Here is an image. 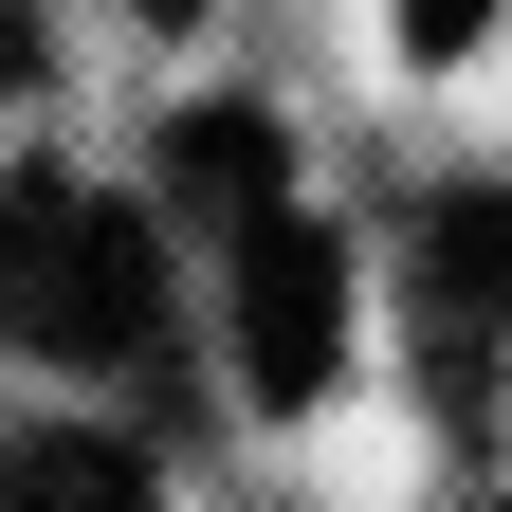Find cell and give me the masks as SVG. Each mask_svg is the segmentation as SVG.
Returning <instances> with one entry per match:
<instances>
[{"instance_id":"obj_1","label":"cell","mask_w":512,"mask_h":512,"mask_svg":"<svg viewBox=\"0 0 512 512\" xmlns=\"http://www.w3.org/2000/svg\"><path fill=\"white\" fill-rule=\"evenodd\" d=\"M0 330L55 348V366H128L165 330L147 220H128L110 183H74V165H19V183H0Z\"/></svg>"},{"instance_id":"obj_2","label":"cell","mask_w":512,"mask_h":512,"mask_svg":"<svg viewBox=\"0 0 512 512\" xmlns=\"http://www.w3.org/2000/svg\"><path fill=\"white\" fill-rule=\"evenodd\" d=\"M238 366H256V403H311L348 366V238L330 220H256L238 238Z\"/></svg>"},{"instance_id":"obj_3","label":"cell","mask_w":512,"mask_h":512,"mask_svg":"<svg viewBox=\"0 0 512 512\" xmlns=\"http://www.w3.org/2000/svg\"><path fill=\"white\" fill-rule=\"evenodd\" d=\"M165 165H183V202H220L238 238H256V220H293V183H275V110H183V128H165Z\"/></svg>"},{"instance_id":"obj_4","label":"cell","mask_w":512,"mask_h":512,"mask_svg":"<svg viewBox=\"0 0 512 512\" xmlns=\"http://www.w3.org/2000/svg\"><path fill=\"white\" fill-rule=\"evenodd\" d=\"M0 512H165L128 439H0Z\"/></svg>"},{"instance_id":"obj_5","label":"cell","mask_w":512,"mask_h":512,"mask_svg":"<svg viewBox=\"0 0 512 512\" xmlns=\"http://www.w3.org/2000/svg\"><path fill=\"white\" fill-rule=\"evenodd\" d=\"M439 293H458V311H512V183L439 202Z\"/></svg>"}]
</instances>
